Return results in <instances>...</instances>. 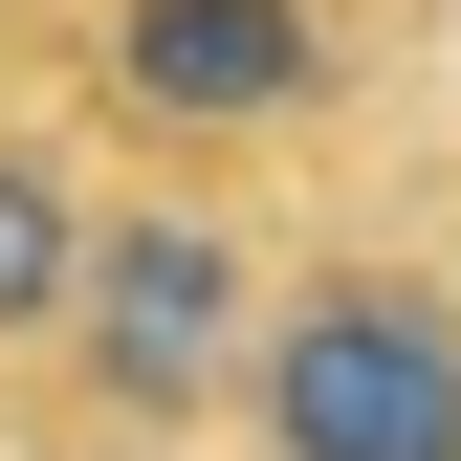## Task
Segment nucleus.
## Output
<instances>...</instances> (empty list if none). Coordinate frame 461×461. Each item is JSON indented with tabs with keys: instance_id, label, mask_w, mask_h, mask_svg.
Segmentation results:
<instances>
[{
	"instance_id": "obj_1",
	"label": "nucleus",
	"mask_w": 461,
	"mask_h": 461,
	"mask_svg": "<svg viewBox=\"0 0 461 461\" xmlns=\"http://www.w3.org/2000/svg\"><path fill=\"white\" fill-rule=\"evenodd\" d=\"M439 0H23V88L110 176H264L330 198L418 110Z\"/></svg>"
},
{
	"instance_id": "obj_2",
	"label": "nucleus",
	"mask_w": 461,
	"mask_h": 461,
	"mask_svg": "<svg viewBox=\"0 0 461 461\" xmlns=\"http://www.w3.org/2000/svg\"><path fill=\"white\" fill-rule=\"evenodd\" d=\"M285 220L308 198H264V176H110L88 264H67V330L0 395V461H198L242 352H264Z\"/></svg>"
},
{
	"instance_id": "obj_3",
	"label": "nucleus",
	"mask_w": 461,
	"mask_h": 461,
	"mask_svg": "<svg viewBox=\"0 0 461 461\" xmlns=\"http://www.w3.org/2000/svg\"><path fill=\"white\" fill-rule=\"evenodd\" d=\"M198 461H461V176H330Z\"/></svg>"
},
{
	"instance_id": "obj_4",
	"label": "nucleus",
	"mask_w": 461,
	"mask_h": 461,
	"mask_svg": "<svg viewBox=\"0 0 461 461\" xmlns=\"http://www.w3.org/2000/svg\"><path fill=\"white\" fill-rule=\"evenodd\" d=\"M88 220H110V154L44 110L23 67H0V395H23V352L67 330V264H88Z\"/></svg>"
},
{
	"instance_id": "obj_5",
	"label": "nucleus",
	"mask_w": 461,
	"mask_h": 461,
	"mask_svg": "<svg viewBox=\"0 0 461 461\" xmlns=\"http://www.w3.org/2000/svg\"><path fill=\"white\" fill-rule=\"evenodd\" d=\"M0 67H23V0H0Z\"/></svg>"
}]
</instances>
